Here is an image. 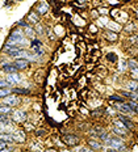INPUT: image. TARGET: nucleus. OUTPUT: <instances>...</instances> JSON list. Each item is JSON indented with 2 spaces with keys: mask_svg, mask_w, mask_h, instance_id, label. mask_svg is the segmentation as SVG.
<instances>
[{
  "mask_svg": "<svg viewBox=\"0 0 138 152\" xmlns=\"http://www.w3.org/2000/svg\"><path fill=\"white\" fill-rule=\"evenodd\" d=\"M11 119L17 125H21V123H25L28 121V112H25L24 109H13V112L11 113Z\"/></svg>",
  "mask_w": 138,
  "mask_h": 152,
  "instance_id": "39448f33",
  "label": "nucleus"
},
{
  "mask_svg": "<svg viewBox=\"0 0 138 152\" xmlns=\"http://www.w3.org/2000/svg\"><path fill=\"white\" fill-rule=\"evenodd\" d=\"M84 143L86 145H88L89 148H92V150H95V151H97V152H101V151H104V144L101 143L99 139H96V138H89L87 137L84 139Z\"/></svg>",
  "mask_w": 138,
  "mask_h": 152,
  "instance_id": "9b49d317",
  "label": "nucleus"
},
{
  "mask_svg": "<svg viewBox=\"0 0 138 152\" xmlns=\"http://www.w3.org/2000/svg\"><path fill=\"white\" fill-rule=\"evenodd\" d=\"M0 139L4 140V142H7V143H9V144H15L12 132H0Z\"/></svg>",
  "mask_w": 138,
  "mask_h": 152,
  "instance_id": "b1692460",
  "label": "nucleus"
},
{
  "mask_svg": "<svg viewBox=\"0 0 138 152\" xmlns=\"http://www.w3.org/2000/svg\"><path fill=\"white\" fill-rule=\"evenodd\" d=\"M123 85H124V89L130 91V92H137L138 91V79H133V77H124L123 80Z\"/></svg>",
  "mask_w": 138,
  "mask_h": 152,
  "instance_id": "f8f14e48",
  "label": "nucleus"
},
{
  "mask_svg": "<svg viewBox=\"0 0 138 152\" xmlns=\"http://www.w3.org/2000/svg\"><path fill=\"white\" fill-rule=\"evenodd\" d=\"M117 118L120 119L121 122L124 123V126L126 127L129 131H131L134 134L137 130V122H136V118H133V117L130 115H126V114H121V113H117Z\"/></svg>",
  "mask_w": 138,
  "mask_h": 152,
  "instance_id": "20e7f679",
  "label": "nucleus"
},
{
  "mask_svg": "<svg viewBox=\"0 0 138 152\" xmlns=\"http://www.w3.org/2000/svg\"><path fill=\"white\" fill-rule=\"evenodd\" d=\"M22 31H24L25 37H27L28 39H32V38L37 37L36 31H34V26H32V25H27L25 28H22Z\"/></svg>",
  "mask_w": 138,
  "mask_h": 152,
  "instance_id": "4be33fe9",
  "label": "nucleus"
},
{
  "mask_svg": "<svg viewBox=\"0 0 138 152\" xmlns=\"http://www.w3.org/2000/svg\"><path fill=\"white\" fill-rule=\"evenodd\" d=\"M109 17L112 20H114L116 23H118L120 25H125L128 21L131 20V16H130V12L125 8H120V7H114V8H111L109 11Z\"/></svg>",
  "mask_w": 138,
  "mask_h": 152,
  "instance_id": "f257e3e1",
  "label": "nucleus"
},
{
  "mask_svg": "<svg viewBox=\"0 0 138 152\" xmlns=\"http://www.w3.org/2000/svg\"><path fill=\"white\" fill-rule=\"evenodd\" d=\"M87 31L89 34H92V36H99L101 30L99 29V26L94 23V21H91V23L87 24Z\"/></svg>",
  "mask_w": 138,
  "mask_h": 152,
  "instance_id": "412c9836",
  "label": "nucleus"
},
{
  "mask_svg": "<svg viewBox=\"0 0 138 152\" xmlns=\"http://www.w3.org/2000/svg\"><path fill=\"white\" fill-rule=\"evenodd\" d=\"M17 152H32L30 150H20V151H17Z\"/></svg>",
  "mask_w": 138,
  "mask_h": 152,
  "instance_id": "58836bf2",
  "label": "nucleus"
},
{
  "mask_svg": "<svg viewBox=\"0 0 138 152\" xmlns=\"http://www.w3.org/2000/svg\"><path fill=\"white\" fill-rule=\"evenodd\" d=\"M12 93L17 94V96H29L32 91L24 87H12Z\"/></svg>",
  "mask_w": 138,
  "mask_h": 152,
  "instance_id": "6ab92c4d",
  "label": "nucleus"
},
{
  "mask_svg": "<svg viewBox=\"0 0 138 152\" xmlns=\"http://www.w3.org/2000/svg\"><path fill=\"white\" fill-rule=\"evenodd\" d=\"M137 49H138V45H137Z\"/></svg>",
  "mask_w": 138,
  "mask_h": 152,
  "instance_id": "79ce46f5",
  "label": "nucleus"
},
{
  "mask_svg": "<svg viewBox=\"0 0 138 152\" xmlns=\"http://www.w3.org/2000/svg\"><path fill=\"white\" fill-rule=\"evenodd\" d=\"M11 118L9 115H5V114H0V122H4V121H8Z\"/></svg>",
  "mask_w": 138,
  "mask_h": 152,
  "instance_id": "c9c22d12",
  "label": "nucleus"
},
{
  "mask_svg": "<svg viewBox=\"0 0 138 152\" xmlns=\"http://www.w3.org/2000/svg\"><path fill=\"white\" fill-rule=\"evenodd\" d=\"M0 152H17V148L13 147V144H11L9 147L4 148V150H0Z\"/></svg>",
  "mask_w": 138,
  "mask_h": 152,
  "instance_id": "2f4dec72",
  "label": "nucleus"
},
{
  "mask_svg": "<svg viewBox=\"0 0 138 152\" xmlns=\"http://www.w3.org/2000/svg\"><path fill=\"white\" fill-rule=\"evenodd\" d=\"M47 134V131L46 130H44V129H37V130H34V135H36L37 138H42L44 135H46Z\"/></svg>",
  "mask_w": 138,
  "mask_h": 152,
  "instance_id": "c756f323",
  "label": "nucleus"
},
{
  "mask_svg": "<svg viewBox=\"0 0 138 152\" xmlns=\"http://www.w3.org/2000/svg\"><path fill=\"white\" fill-rule=\"evenodd\" d=\"M104 59L107 61L108 64H116L118 62V55L114 51H109L104 55Z\"/></svg>",
  "mask_w": 138,
  "mask_h": 152,
  "instance_id": "aec40b11",
  "label": "nucleus"
},
{
  "mask_svg": "<svg viewBox=\"0 0 138 152\" xmlns=\"http://www.w3.org/2000/svg\"><path fill=\"white\" fill-rule=\"evenodd\" d=\"M8 87H11V84L7 81V79L0 77V88H8Z\"/></svg>",
  "mask_w": 138,
  "mask_h": 152,
  "instance_id": "7c9ffc66",
  "label": "nucleus"
},
{
  "mask_svg": "<svg viewBox=\"0 0 138 152\" xmlns=\"http://www.w3.org/2000/svg\"><path fill=\"white\" fill-rule=\"evenodd\" d=\"M107 101H108V104L109 105H113V104H116V102H125V100L123 96H121L120 93H112V94H108L107 96Z\"/></svg>",
  "mask_w": 138,
  "mask_h": 152,
  "instance_id": "a211bd4d",
  "label": "nucleus"
},
{
  "mask_svg": "<svg viewBox=\"0 0 138 152\" xmlns=\"http://www.w3.org/2000/svg\"><path fill=\"white\" fill-rule=\"evenodd\" d=\"M16 123L12 121L11 118L8 121H4V122H0V132H13L16 130Z\"/></svg>",
  "mask_w": 138,
  "mask_h": 152,
  "instance_id": "2eb2a0df",
  "label": "nucleus"
},
{
  "mask_svg": "<svg viewBox=\"0 0 138 152\" xmlns=\"http://www.w3.org/2000/svg\"><path fill=\"white\" fill-rule=\"evenodd\" d=\"M101 34V38L105 41L109 45H116V43L120 42L121 39V33H117V31H113V30H109V29H103L100 31Z\"/></svg>",
  "mask_w": 138,
  "mask_h": 152,
  "instance_id": "7ed1b4c3",
  "label": "nucleus"
},
{
  "mask_svg": "<svg viewBox=\"0 0 138 152\" xmlns=\"http://www.w3.org/2000/svg\"><path fill=\"white\" fill-rule=\"evenodd\" d=\"M33 9L42 17V16H46L50 12V5L46 0H40L38 3H36V5L33 7Z\"/></svg>",
  "mask_w": 138,
  "mask_h": 152,
  "instance_id": "9d476101",
  "label": "nucleus"
},
{
  "mask_svg": "<svg viewBox=\"0 0 138 152\" xmlns=\"http://www.w3.org/2000/svg\"><path fill=\"white\" fill-rule=\"evenodd\" d=\"M12 63H13V66L17 68L18 72L27 71V69L30 67V62L28 61V59H24V58H16L12 61Z\"/></svg>",
  "mask_w": 138,
  "mask_h": 152,
  "instance_id": "ddd939ff",
  "label": "nucleus"
},
{
  "mask_svg": "<svg viewBox=\"0 0 138 152\" xmlns=\"http://www.w3.org/2000/svg\"><path fill=\"white\" fill-rule=\"evenodd\" d=\"M13 142L15 144H25L28 142V135H27V131L22 129H16L13 132Z\"/></svg>",
  "mask_w": 138,
  "mask_h": 152,
  "instance_id": "1a4fd4ad",
  "label": "nucleus"
},
{
  "mask_svg": "<svg viewBox=\"0 0 138 152\" xmlns=\"http://www.w3.org/2000/svg\"><path fill=\"white\" fill-rule=\"evenodd\" d=\"M134 0H123V3H125V4H130V3H133Z\"/></svg>",
  "mask_w": 138,
  "mask_h": 152,
  "instance_id": "4c0bfd02",
  "label": "nucleus"
},
{
  "mask_svg": "<svg viewBox=\"0 0 138 152\" xmlns=\"http://www.w3.org/2000/svg\"><path fill=\"white\" fill-rule=\"evenodd\" d=\"M121 33H124L125 36H131V34L138 33V21L131 18L130 21H128L125 25H123V30Z\"/></svg>",
  "mask_w": 138,
  "mask_h": 152,
  "instance_id": "0eeeda50",
  "label": "nucleus"
},
{
  "mask_svg": "<svg viewBox=\"0 0 138 152\" xmlns=\"http://www.w3.org/2000/svg\"><path fill=\"white\" fill-rule=\"evenodd\" d=\"M13 112V107L4 105V104H0V114H5V115H11V113Z\"/></svg>",
  "mask_w": 138,
  "mask_h": 152,
  "instance_id": "cd10ccee",
  "label": "nucleus"
},
{
  "mask_svg": "<svg viewBox=\"0 0 138 152\" xmlns=\"http://www.w3.org/2000/svg\"><path fill=\"white\" fill-rule=\"evenodd\" d=\"M109 132H112V134L117 135V137L123 138L128 142H129V139L131 138V135H133V132L129 131L126 127H118V126H111V127H109Z\"/></svg>",
  "mask_w": 138,
  "mask_h": 152,
  "instance_id": "423d86ee",
  "label": "nucleus"
},
{
  "mask_svg": "<svg viewBox=\"0 0 138 152\" xmlns=\"http://www.w3.org/2000/svg\"><path fill=\"white\" fill-rule=\"evenodd\" d=\"M12 94V87H8V88H0V100H3L4 97Z\"/></svg>",
  "mask_w": 138,
  "mask_h": 152,
  "instance_id": "c85d7f7f",
  "label": "nucleus"
},
{
  "mask_svg": "<svg viewBox=\"0 0 138 152\" xmlns=\"http://www.w3.org/2000/svg\"><path fill=\"white\" fill-rule=\"evenodd\" d=\"M61 140L65 144V147H69L71 150L83 143V137H80L76 132H65L61 135Z\"/></svg>",
  "mask_w": 138,
  "mask_h": 152,
  "instance_id": "f03ea898",
  "label": "nucleus"
},
{
  "mask_svg": "<svg viewBox=\"0 0 138 152\" xmlns=\"http://www.w3.org/2000/svg\"><path fill=\"white\" fill-rule=\"evenodd\" d=\"M21 102H22V100H21V96H17V94H9V96L7 97H4V99L1 100V104H4V105H8V106H11V107H18L21 105Z\"/></svg>",
  "mask_w": 138,
  "mask_h": 152,
  "instance_id": "6e6552de",
  "label": "nucleus"
},
{
  "mask_svg": "<svg viewBox=\"0 0 138 152\" xmlns=\"http://www.w3.org/2000/svg\"><path fill=\"white\" fill-rule=\"evenodd\" d=\"M0 69H1L4 74H15V72H18L17 68L13 66V63L9 62V61L0 63Z\"/></svg>",
  "mask_w": 138,
  "mask_h": 152,
  "instance_id": "f3484780",
  "label": "nucleus"
},
{
  "mask_svg": "<svg viewBox=\"0 0 138 152\" xmlns=\"http://www.w3.org/2000/svg\"><path fill=\"white\" fill-rule=\"evenodd\" d=\"M5 79H7V81L11 84V87L20 84L21 81H22V76H21L20 72H15V74H7Z\"/></svg>",
  "mask_w": 138,
  "mask_h": 152,
  "instance_id": "dca6fc26",
  "label": "nucleus"
},
{
  "mask_svg": "<svg viewBox=\"0 0 138 152\" xmlns=\"http://www.w3.org/2000/svg\"><path fill=\"white\" fill-rule=\"evenodd\" d=\"M89 0H74V3H76V4H87Z\"/></svg>",
  "mask_w": 138,
  "mask_h": 152,
  "instance_id": "e433bc0d",
  "label": "nucleus"
},
{
  "mask_svg": "<svg viewBox=\"0 0 138 152\" xmlns=\"http://www.w3.org/2000/svg\"><path fill=\"white\" fill-rule=\"evenodd\" d=\"M9 143H7V142H4V140H1L0 139V150H4V148H7V147H9Z\"/></svg>",
  "mask_w": 138,
  "mask_h": 152,
  "instance_id": "f704fd0d",
  "label": "nucleus"
},
{
  "mask_svg": "<svg viewBox=\"0 0 138 152\" xmlns=\"http://www.w3.org/2000/svg\"><path fill=\"white\" fill-rule=\"evenodd\" d=\"M95 9L99 16H109V11H111V8L107 7V5H100V7H97Z\"/></svg>",
  "mask_w": 138,
  "mask_h": 152,
  "instance_id": "bb28decb",
  "label": "nucleus"
},
{
  "mask_svg": "<svg viewBox=\"0 0 138 152\" xmlns=\"http://www.w3.org/2000/svg\"><path fill=\"white\" fill-rule=\"evenodd\" d=\"M116 66H117V71H118V74H121V75L126 74V71H128V67H126V59H124V61H118V62L116 63Z\"/></svg>",
  "mask_w": 138,
  "mask_h": 152,
  "instance_id": "5701e85b",
  "label": "nucleus"
},
{
  "mask_svg": "<svg viewBox=\"0 0 138 152\" xmlns=\"http://www.w3.org/2000/svg\"><path fill=\"white\" fill-rule=\"evenodd\" d=\"M45 36L49 38V41H55L57 39V34L54 33V30L50 26H45Z\"/></svg>",
  "mask_w": 138,
  "mask_h": 152,
  "instance_id": "a878e982",
  "label": "nucleus"
},
{
  "mask_svg": "<svg viewBox=\"0 0 138 152\" xmlns=\"http://www.w3.org/2000/svg\"><path fill=\"white\" fill-rule=\"evenodd\" d=\"M27 25H29V24H28L27 21H25V18H24V20L17 21V24H16L15 26H18V28H21V29H22V28H25V26H27Z\"/></svg>",
  "mask_w": 138,
  "mask_h": 152,
  "instance_id": "473e14b6",
  "label": "nucleus"
},
{
  "mask_svg": "<svg viewBox=\"0 0 138 152\" xmlns=\"http://www.w3.org/2000/svg\"><path fill=\"white\" fill-rule=\"evenodd\" d=\"M137 104H138V100H137Z\"/></svg>",
  "mask_w": 138,
  "mask_h": 152,
  "instance_id": "a19ab883",
  "label": "nucleus"
},
{
  "mask_svg": "<svg viewBox=\"0 0 138 152\" xmlns=\"http://www.w3.org/2000/svg\"><path fill=\"white\" fill-rule=\"evenodd\" d=\"M25 21L29 25H32V26H34V25H37L38 23H41V16L38 15L34 9H32L29 13L25 16Z\"/></svg>",
  "mask_w": 138,
  "mask_h": 152,
  "instance_id": "4468645a",
  "label": "nucleus"
},
{
  "mask_svg": "<svg viewBox=\"0 0 138 152\" xmlns=\"http://www.w3.org/2000/svg\"><path fill=\"white\" fill-rule=\"evenodd\" d=\"M136 58H137V62H138V55H137V56H136Z\"/></svg>",
  "mask_w": 138,
  "mask_h": 152,
  "instance_id": "ea45409f",
  "label": "nucleus"
},
{
  "mask_svg": "<svg viewBox=\"0 0 138 152\" xmlns=\"http://www.w3.org/2000/svg\"><path fill=\"white\" fill-rule=\"evenodd\" d=\"M44 152H61V150L57 147H47L44 150Z\"/></svg>",
  "mask_w": 138,
  "mask_h": 152,
  "instance_id": "72a5a7b5",
  "label": "nucleus"
},
{
  "mask_svg": "<svg viewBox=\"0 0 138 152\" xmlns=\"http://www.w3.org/2000/svg\"><path fill=\"white\" fill-rule=\"evenodd\" d=\"M34 31H36V36L37 37L45 36V25L42 23H38L37 25H34Z\"/></svg>",
  "mask_w": 138,
  "mask_h": 152,
  "instance_id": "393cba45",
  "label": "nucleus"
}]
</instances>
